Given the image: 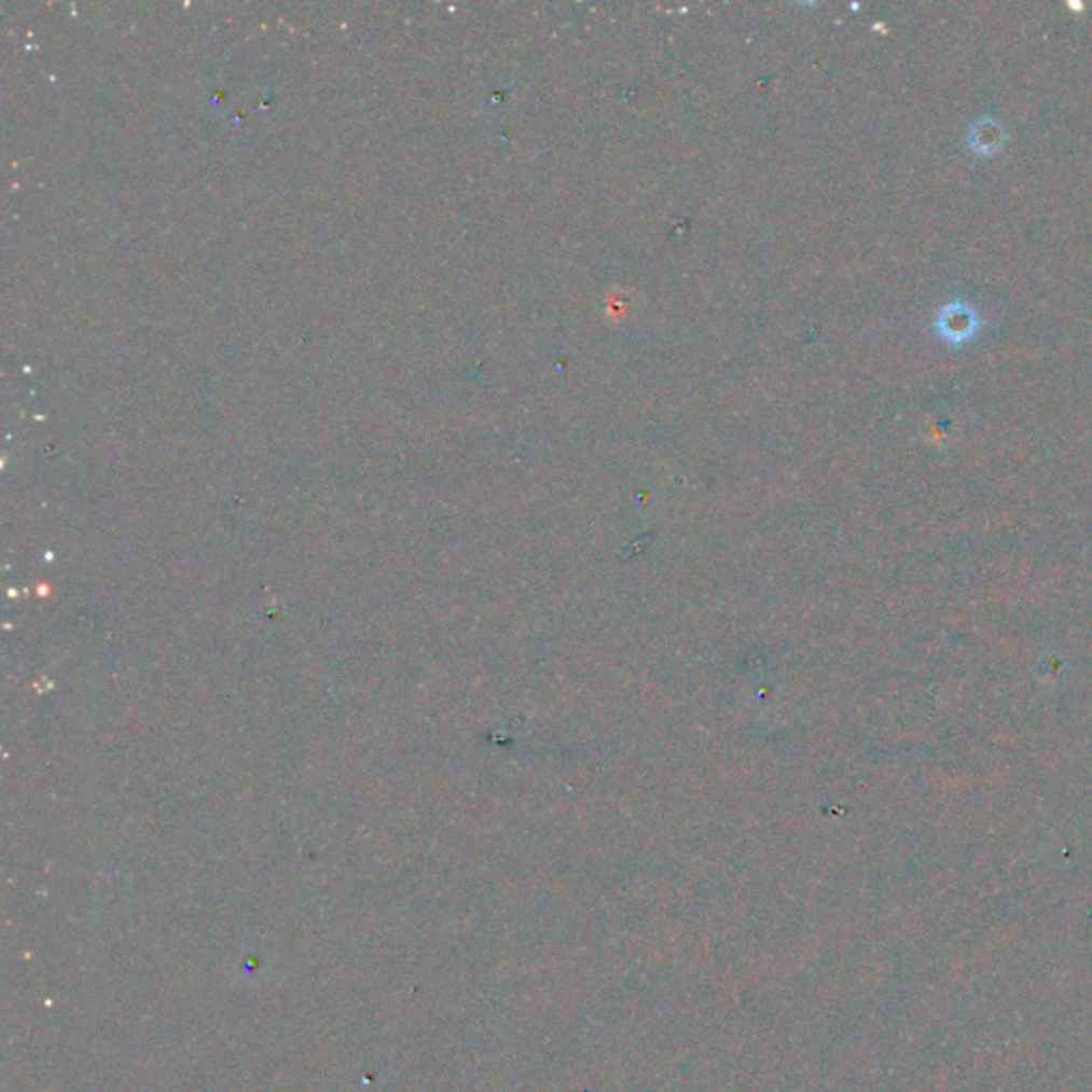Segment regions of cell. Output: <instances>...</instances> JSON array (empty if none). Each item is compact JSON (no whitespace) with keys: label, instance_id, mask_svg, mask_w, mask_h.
<instances>
[{"label":"cell","instance_id":"1","mask_svg":"<svg viewBox=\"0 0 1092 1092\" xmlns=\"http://www.w3.org/2000/svg\"><path fill=\"white\" fill-rule=\"evenodd\" d=\"M937 327L943 337H948L952 342H960V340H967L976 331L978 318L971 307L954 303V305L943 307Z\"/></svg>","mask_w":1092,"mask_h":1092},{"label":"cell","instance_id":"2","mask_svg":"<svg viewBox=\"0 0 1092 1092\" xmlns=\"http://www.w3.org/2000/svg\"><path fill=\"white\" fill-rule=\"evenodd\" d=\"M969 141H971V148H976L978 152H994L1003 141V133L993 120H982L973 126Z\"/></svg>","mask_w":1092,"mask_h":1092}]
</instances>
